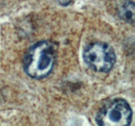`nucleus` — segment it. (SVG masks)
<instances>
[{
	"instance_id": "nucleus-2",
	"label": "nucleus",
	"mask_w": 135,
	"mask_h": 126,
	"mask_svg": "<svg viewBox=\"0 0 135 126\" xmlns=\"http://www.w3.org/2000/svg\"><path fill=\"white\" fill-rule=\"evenodd\" d=\"M133 110L123 98H114L102 105L95 115L98 126H130Z\"/></svg>"
},
{
	"instance_id": "nucleus-1",
	"label": "nucleus",
	"mask_w": 135,
	"mask_h": 126,
	"mask_svg": "<svg viewBox=\"0 0 135 126\" xmlns=\"http://www.w3.org/2000/svg\"><path fill=\"white\" fill-rule=\"evenodd\" d=\"M57 56V45L43 40L31 45L23 57V69L28 77L40 80L52 72Z\"/></svg>"
},
{
	"instance_id": "nucleus-3",
	"label": "nucleus",
	"mask_w": 135,
	"mask_h": 126,
	"mask_svg": "<svg viewBox=\"0 0 135 126\" xmlns=\"http://www.w3.org/2000/svg\"><path fill=\"white\" fill-rule=\"evenodd\" d=\"M83 59L91 70L97 72H109L115 65L117 56L115 50L109 44L94 41L84 49Z\"/></svg>"
},
{
	"instance_id": "nucleus-4",
	"label": "nucleus",
	"mask_w": 135,
	"mask_h": 126,
	"mask_svg": "<svg viewBox=\"0 0 135 126\" xmlns=\"http://www.w3.org/2000/svg\"><path fill=\"white\" fill-rule=\"evenodd\" d=\"M117 15L123 21L129 24L134 23V2L126 1L117 8Z\"/></svg>"
},
{
	"instance_id": "nucleus-5",
	"label": "nucleus",
	"mask_w": 135,
	"mask_h": 126,
	"mask_svg": "<svg viewBox=\"0 0 135 126\" xmlns=\"http://www.w3.org/2000/svg\"><path fill=\"white\" fill-rule=\"evenodd\" d=\"M71 3H72V1H58V3L60 4V5L64 6V7L69 5Z\"/></svg>"
}]
</instances>
